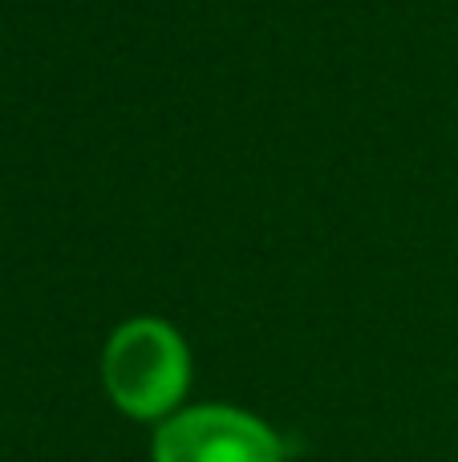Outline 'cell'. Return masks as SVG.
Returning <instances> with one entry per match:
<instances>
[{"label":"cell","mask_w":458,"mask_h":462,"mask_svg":"<svg viewBox=\"0 0 458 462\" xmlns=\"http://www.w3.org/2000/svg\"><path fill=\"white\" fill-rule=\"evenodd\" d=\"M102 377L114 406L130 418H162L191 385V353L175 325L154 317L114 328L102 357Z\"/></svg>","instance_id":"6da1fadb"},{"label":"cell","mask_w":458,"mask_h":462,"mask_svg":"<svg viewBox=\"0 0 458 462\" xmlns=\"http://www.w3.org/2000/svg\"><path fill=\"white\" fill-rule=\"evenodd\" d=\"M154 462H284V442L232 406H195L162 422Z\"/></svg>","instance_id":"7a4b0ae2"}]
</instances>
